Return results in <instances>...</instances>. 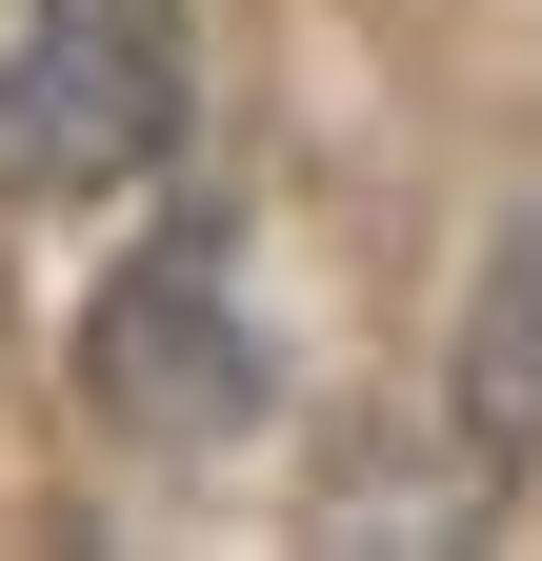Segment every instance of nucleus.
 <instances>
[{"label": "nucleus", "mask_w": 542, "mask_h": 561, "mask_svg": "<svg viewBox=\"0 0 542 561\" xmlns=\"http://www.w3.org/2000/svg\"><path fill=\"white\" fill-rule=\"evenodd\" d=\"M462 381H483V421H503V442H542V221L503 241V280H483V341H462Z\"/></svg>", "instance_id": "nucleus-3"}, {"label": "nucleus", "mask_w": 542, "mask_h": 561, "mask_svg": "<svg viewBox=\"0 0 542 561\" xmlns=\"http://www.w3.org/2000/svg\"><path fill=\"white\" fill-rule=\"evenodd\" d=\"M181 140V0H21L0 41V201H121Z\"/></svg>", "instance_id": "nucleus-1"}, {"label": "nucleus", "mask_w": 542, "mask_h": 561, "mask_svg": "<svg viewBox=\"0 0 542 561\" xmlns=\"http://www.w3.org/2000/svg\"><path fill=\"white\" fill-rule=\"evenodd\" d=\"M81 401L121 421V442H161V461H201V442H241L261 421V341H241V280H222V241H142L101 280V321H81Z\"/></svg>", "instance_id": "nucleus-2"}]
</instances>
